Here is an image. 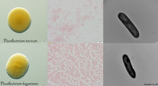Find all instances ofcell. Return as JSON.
Returning <instances> with one entry per match:
<instances>
[{"label":"cell","instance_id":"1","mask_svg":"<svg viewBox=\"0 0 158 86\" xmlns=\"http://www.w3.org/2000/svg\"><path fill=\"white\" fill-rule=\"evenodd\" d=\"M7 20L11 30L18 33L26 31L31 23V15L28 11L21 7L13 9L9 13Z\"/></svg>","mask_w":158,"mask_h":86},{"label":"cell","instance_id":"2","mask_svg":"<svg viewBox=\"0 0 158 86\" xmlns=\"http://www.w3.org/2000/svg\"><path fill=\"white\" fill-rule=\"evenodd\" d=\"M29 63L26 56L22 54H14L9 59L6 66L8 75L12 79L19 80L28 71Z\"/></svg>","mask_w":158,"mask_h":86},{"label":"cell","instance_id":"3","mask_svg":"<svg viewBox=\"0 0 158 86\" xmlns=\"http://www.w3.org/2000/svg\"><path fill=\"white\" fill-rule=\"evenodd\" d=\"M118 17L135 38L137 39L139 37V33L138 29L127 15L124 13H118Z\"/></svg>","mask_w":158,"mask_h":86},{"label":"cell","instance_id":"4","mask_svg":"<svg viewBox=\"0 0 158 86\" xmlns=\"http://www.w3.org/2000/svg\"><path fill=\"white\" fill-rule=\"evenodd\" d=\"M123 60L128 74L132 78H135L136 77V72L132 67L129 56L127 54H124L123 56Z\"/></svg>","mask_w":158,"mask_h":86}]
</instances>
